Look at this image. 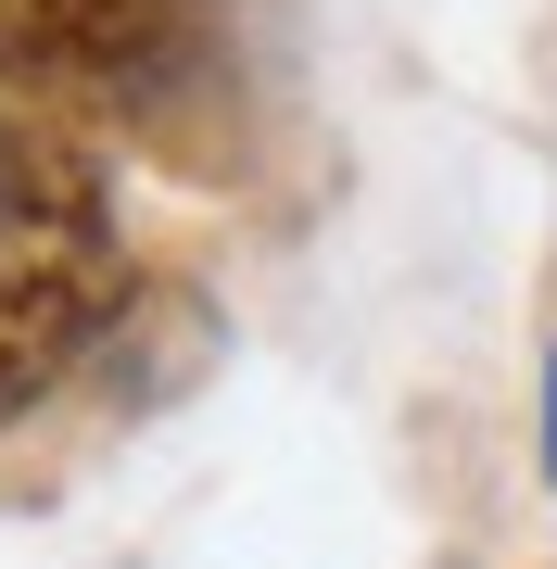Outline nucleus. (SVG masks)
<instances>
[{"label":"nucleus","instance_id":"f03ea898","mask_svg":"<svg viewBox=\"0 0 557 569\" xmlns=\"http://www.w3.org/2000/svg\"><path fill=\"white\" fill-rule=\"evenodd\" d=\"M0 63L89 102H152L190 63V0H0Z\"/></svg>","mask_w":557,"mask_h":569},{"label":"nucleus","instance_id":"f257e3e1","mask_svg":"<svg viewBox=\"0 0 557 569\" xmlns=\"http://www.w3.org/2000/svg\"><path fill=\"white\" fill-rule=\"evenodd\" d=\"M115 305V228L77 152L0 127V418H26Z\"/></svg>","mask_w":557,"mask_h":569},{"label":"nucleus","instance_id":"7ed1b4c3","mask_svg":"<svg viewBox=\"0 0 557 569\" xmlns=\"http://www.w3.org/2000/svg\"><path fill=\"white\" fill-rule=\"evenodd\" d=\"M545 468H557V367H545Z\"/></svg>","mask_w":557,"mask_h":569}]
</instances>
